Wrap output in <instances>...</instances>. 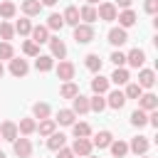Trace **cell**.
Returning a JSON list of instances; mask_svg holds the SVG:
<instances>
[{"instance_id":"6da1fadb","label":"cell","mask_w":158,"mask_h":158,"mask_svg":"<svg viewBox=\"0 0 158 158\" xmlns=\"http://www.w3.org/2000/svg\"><path fill=\"white\" fill-rule=\"evenodd\" d=\"M94 37H96V32H94L91 25H86V22L74 25V42H77V44H89Z\"/></svg>"},{"instance_id":"7a4b0ae2","label":"cell","mask_w":158,"mask_h":158,"mask_svg":"<svg viewBox=\"0 0 158 158\" xmlns=\"http://www.w3.org/2000/svg\"><path fill=\"white\" fill-rule=\"evenodd\" d=\"M116 15H118V7H116L114 2H101V5H99V10H96V17H99V20H104V22H114V20H116Z\"/></svg>"},{"instance_id":"3957f363","label":"cell","mask_w":158,"mask_h":158,"mask_svg":"<svg viewBox=\"0 0 158 158\" xmlns=\"http://www.w3.org/2000/svg\"><path fill=\"white\" fill-rule=\"evenodd\" d=\"M12 151H15V156L17 158H30V153H32V143H30V138H15L12 141Z\"/></svg>"},{"instance_id":"277c9868","label":"cell","mask_w":158,"mask_h":158,"mask_svg":"<svg viewBox=\"0 0 158 158\" xmlns=\"http://www.w3.org/2000/svg\"><path fill=\"white\" fill-rule=\"evenodd\" d=\"M143 62H146V52H143V49H138V47H133V49L126 54V64H128V67H133V69H141V67H143Z\"/></svg>"},{"instance_id":"5b68a950","label":"cell","mask_w":158,"mask_h":158,"mask_svg":"<svg viewBox=\"0 0 158 158\" xmlns=\"http://www.w3.org/2000/svg\"><path fill=\"white\" fill-rule=\"evenodd\" d=\"M91 148H94V143L89 141V138H74V143H72V153L74 156H89L91 153Z\"/></svg>"},{"instance_id":"8992f818","label":"cell","mask_w":158,"mask_h":158,"mask_svg":"<svg viewBox=\"0 0 158 158\" xmlns=\"http://www.w3.org/2000/svg\"><path fill=\"white\" fill-rule=\"evenodd\" d=\"M109 42H111L114 47H121V44L128 42V32H126L123 27H111V30H109Z\"/></svg>"},{"instance_id":"52a82bcc","label":"cell","mask_w":158,"mask_h":158,"mask_svg":"<svg viewBox=\"0 0 158 158\" xmlns=\"http://www.w3.org/2000/svg\"><path fill=\"white\" fill-rule=\"evenodd\" d=\"M47 42H49V52H52L54 59H64V57H67V44H64L59 37H49Z\"/></svg>"},{"instance_id":"ba28073f","label":"cell","mask_w":158,"mask_h":158,"mask_svg":"<svg viewBox=\"0 0 158 158\" xmlns=\"http://www.w3.org/2000/svg\"><path fill=\"white\" fill-rule=\"evenodd\" d=\"M74 72H77L74 64L67 62V59H62V62L57 64V77H59L62 81H72V79H74Z\"/></svg>"},{"instance_id":"9c48e42d","label":"cell","mask_w":158,"mask_h":158,"mask_svg":"<svg viewBox=\"0 0 158 158\" xmlns=\"http://www.w3.org/2000/svg\"><path fill=\"white\" fill-rule=\"evenodd\" d=\"M141 89H151L153 84H156V72L153 69H141L138 72V81H136Z\"/></svg>"},{"instance_id":"30bf717a","label":"cell","mask_w":158,"mask_h":158,"mask_svg":"<svg viewBox=\"0 0 158 158\" xmlns=\"http://www.w3.org/2000/svg\"><path fill=\"white\" fill-rule=\"evenodd\" d=\"M138 109H143V111H153V109H158V96L156 94H141L138 96Z\"/></svg>"},{"instance_id":"8fae6325","label":"cell","mask_w":158,"mask_h":158,"mask_svg":"<svg viewBox=\"0 0 158 158\" xmlns=\"http://www.w3.org/2000/svg\"><path fill=\"white\" fill-rule=\"evenodd\" d=\"M148 138L146 136H136V138H131V143H128V151H133L136 156H143L146 151H148Z\"/></svg>"},{"instance_id":"7c38bea8","label":"cell","mask_w":158,"mask_h":158,"mask_svg":"<svg viewBox=\"0 0 158 158\" xmlns=\"http://www.w3.org/2000/svg\"><path fill=\"white\" fill-rule=\"evenodd\" d=\"M35 67H37V72H49V69H54V57L52 54H37Z\"/></svg>"},{"instance_id":"4fadbf2b","label":"cell","mask_w":158,"mask_h":158,"mask_svg":"<svg viewBox=\"0 0 158 158\" xmlns=\"http://www.w3.org/2000/svg\"><path fill=\"white\" fill-rule=\"evenodd\" d=\"M27 72H30V64L25 59H15V57L10 59V74L12 77H25Z\"/></svg>"},{"instance_id":"5bb4252c","label":"cell","mask_w":158,"mask_h":158,"mask_svg":"<svg viewBox=\"0 0 158 158\" xmlns=\"http://www.w3.org/2000/svg\"><path fill=\"white\" fill-rule=\"evenodd\" d=\"M109 84H111L109 77H101V72H99V74L91 79V91H94V94H106V91H109Z\"/></svg>"},{"instance_id":"9a60e30c","label":"cell","mask_w":158,"mask_h":158,"mask_svg":"<svg viewBox=\"0 0 158 158\" xmlns=\"http://www.w3.org/2000/svg\"><path fill=\"white\" fill-rule=\"evenodd\" d=\"M17 123L15 121H2V126H0V136L5 138V141H15L17 138Z\"/></svg>"},{"instance_id":"2e32d148","label":"cell","mask_w":158,"mask_h":158,"mask_svg":"<svg viewBox=\"0 0 158 158\" xmlns=\"http://www.w3.org/2000/svg\"><path fill=\"white\" fill-rule=\"evenodd\" d=\"M116 20H118V27H123V30H126V27L136 25V12H133L131 7H126L123 12H118V15H116Z\"/></svg>"},{"instance_id":"e0dca14e","label":"cell","mask_w":158,"mask_h":158,"mask_svg":"<svg viewBox=\"0 0 158 158\" xmlns=\"http://www.w3.org/2000/svg\"><path fill=\"white\" fill-rule=\"evenodd\" d=\"M30 37H32V42H37V44L47 42V40H49V30H47V25H37V27H32V30H30Z\"/></svg>"},{"instance_id":"ac0fdd59","label":"cell","mask_w":158,"mask_h":158,"mask_svg":"<svg viewBox=\"0 0 158 158\" xmlns=\"http://www.w3.org/2000/svg\"><path fill=\"white\" fill-rule=\"evenodd\" d=\"M126 101H128V99L123 96V91H118V89H116V91H111V94H109L106 106H111V109H116V111H118V109H123V104H126Z\"/></svg>"},{"instance_id":"d6986e66","label":"cell","mask_w":158,"mask_h":158,"mask_svg":"<svg viewBox=\"0 0 158 158\" xmlns=\"http://www.w3.org/2000/svg\"><path fill=\"white\" fill-rule=\"evenodd\" d=\"M72 111H74V114H86V111H89V99H86L84 94H77V96L72 99Z\"/></svg>"},{"instance_id":"ffe728a7","label":"cell","mask_w":158,"mask_h":158,"mask_svg":"<svg viewBox=\"0 0 158 158\" xmlns=\"http://www.w3.org/2000/svg\"><path fill=\"white\" fill-rule=\"evenodd\" d=\"M111 141H114L111 131H99V133H96V136L91 138V143H94V146H96L99 151H101V148H109V143H111Z\"/></svg>"},{"instance_id":"44dd1931","label":"cell","mask_w":158,"mask_h":158,"mask_svg":"<svg viewBox=\"0 0 158 158\" xmlns=\"http://www.w3.org/2000/svg\"><path fill=\"white\" fill-rule=\"evenodd\" d=\"M22 12L27 17H35V15L42 12V2L40 0H22Z\"/></svg>"},{"instance_id":"7402d4cb","label":"cell","mask_w":158,"mask_h":158,"mask_svg":"<svg viewBox=\"0 0 158 158\" xmlns=\"http://www.w3.org/2000/svg\"><path fill=\"white\" fill-rule=\"evenodd\" d=\"M64 143H67V136H64V133H57V131L49 133V138H47V148H49V151H59Z\"/></svg>"},{"instance_id":"603a6c76","label":"cell","mask_w":158,"mask_h":158,"mask_svg":"<svg viewBox=\"0 0 158 158\" xmlns=\"http://www.w3.org/2000/svg\"><path fill=\"white\" fill-rule=\"evenodd\" d=\"M128 69H123V67H116V72L109 77V81H114V84H118V86H123V84H128Z\"/></svg>"},{"instance_id":"cb8c5ba5","label":"cell","mask_w":158,"mask_h":158,"mask_svg":"<svg viewBox=\"0 0 158 158\" xmlns=\"http://www.w3.org/2000/svg\"><path fill=\"white\" fill-rule=\"evenodd\" d=\"M49 114H52V109H49V104H44V101H37L35 106H32V116L35 118H49Z\"/></svg>"},{"instance_id":"d4e9b609","label":"cell","mask_w":158,"mask_h":158,"mask_svg":"<svg viewBox=\"0 0 158 158\" xmlns=\"http://www.w3.org/2000/svg\"><path fill=\"white\" fill-rule=\"evenodd\" d=\"M74 118H77V114L72 111V109H59V114H57V123H62V126H72L74 123Z\"/></svg>"},{"instance_id":"484cf974","label":"cell","mask_w":158,"mask_h":158,"mask_svg":"<svg viewBox=\"0 0 158 158\" xmlns=\"http://www.w3.org/2000/svg\"><path fill=\"white\" fill-rule=\"evenodd\" d=\"M17 131H20L22 136H32V133L37 131V121H35V118H20Z\"/></svg>"},{"instance_id":"4316f807","label":"cell","mask_w":158,"mask_h":158,"mask_svg":"<svg viewBox=\"0 0 158 158\" xmlns=\"http://www.w3.org/2000/svg\"><path fill=\"white\" fill-rule=\"evenodd\" d=\"M72 133H74V138H89V136H91V126L84 123V121L72 123Z\"/></svg>"},{"instance_id":"83f0119b","label":"cell","mask_w":158,"mask_h":158,"mask_svg":"<svg viewBox=\"0 0 158 158\" xmlns=\"http://www.w3.org/2000/svg\"><path fill=\"white\" fill-rule=\"evenodd\" d=\"M62 20H64V25H79V10L74 7V5H69L67 10H64V15H62Z\"/></svg>"},{"instance_id":"f1b7e54d","label":"cell","mask_w":158,"mask_h":158,"mask_svg":"<svg viewBox=\"0 0 158 158\" xmlns=\"http://www.w3.org/2000/svg\"><path fill=\"white\" fill-rule=\"evenodd\" d=\"M79 20H84L86 25H91L94 20H99V17H96V7H94V5H84V7L79 10Z\"/></svg>"},{"instance_id":"f546056e","label":"cell","mask_w":158,"mask_h":158,"mask_svg":"<svg viewBox=\"0 0 158 158\" xmlns=\"http://www.w3.org/2000/svg\"><path fill=\"white\" fill-rule=\"evenodd\" d=\"M84 64H86V69L94 72V74L101 72V57H99V54H86V57H84Z\"/></svg>"},{"instance_id":"4dcf8cb0","label":"cell","mask_w":158,"mask_h":158,"mask_svg":"<svg viewBox=\"0 0 158 158\" xmlns=\"http://www.w3.org/2000/svg\"><path fill=\"white\" fill-rule=\"evenodd\" d=\"M77 94H79V86H77L74 81H64L62 89H59V96H62V99H74Z\"/></svg>"},{"instance_id":"1f68e13d","label":"cell","mask_w":158,"mask_h":158,"mask_svg":"<svg viewBox=\"0 0 158 158\" xmlns=\"http://www.w3.org/2000/svg\"><path fill=\"white\" fill-rule=\"evenodd\" d=\"M54 128H57V121H54V118H42V121L37 123L40 136H49V133H54Z\"/></svg>"},{"instance_id":"d6a6232c","label":"cell","mask_w":158,"mask_h":158,"mask_svg":"<svg viewBox=\"0 0 158 158\" xmlns=\"http://www.w3.org/2000/svg\"><path fill=\"white\" fill-rule=\"evenodd\" d=\"M109 148H111V156L114 158H123L128 153V143H123V141H111Z\"/></svg>"},{"instance_id":"836d02e7","label":"cell","mask_w":158,"mask_h":158,"mask_svg":"<svg viewBox=\"0 0 158 158\" xmlns=\"http://www.w3.org/2000/svg\"><path fill=\"white\" fill-rule=\"evenodd\" d=\"M15 12H17L15 2H10V0H2V2H0V17H2V20H12Z\"/></svg>"},{"instance_id":"e575fe53","label":"cell","mask_w":158,"mask_h":158,"mask_svg":"<svg viewBox=\"0 0 158 158\" xmlns=\"http://www.w3.org/2000/svg\"><path fill=\"white\" fill-rule=\"evenodd\" d=\"M131 123H133V126H138V128H143V126L148 123V111H143V109H136V111L131 114Z\"/></svg>"},{"instance_id":"d590c367","label":"cell","mask_w":158,"mask_h":158,"mask_svg":"<svg viewBox=\"0 0 158 158\" xmlns=\"http://www.w3.org/2000/svg\"><path fill=\"white\" fill-rule=\"evenodd\" d=\"M106 109V99H101V94H94L91 99H89V111H96V114H101Z\"/></svg>"},{"instance_id":"8d00e7d4","label":"cell","mask_w":158,"mask_h":158,"mask_svg":"<svg viewBox=\"0 0 158 158\" xmlns=\"http://www.w3.org/2000/svg\"><path fill=\"white\" fill-rule=\"evenodd\" d=\"M62 27H64L62 15H59V12H52V15L47 17V30H54V32H57V30H62Z\"/></svg>"},{"instance_id":"74e56055","label":"cell","mask_w":158,"mask_h":158,"mask_svg":"<svg viewBox=\"0 0 158 158\" xmlns=\"http://www.w3.org/2000/svg\"><path fill=\"white\" fill-rule=\"evenodd\" d=\"M12 27H15V32H17V35H22V37H25V35H30V30H32V22H30L27 17H22V20H17Z\"/></svg>"},{"instance_id":"f35d334b","label":"cell","mask_w":158,"mask_h":158,"mask_svg":"<svg viewBox=\"0 0 158 158\" xmlns=\"http://www.w3.org/2000/svg\"><path fill=\"white\" fill-rule=\"evenodd\" d=\"M0 37H2V42H10L15 37V27L10 22H0Z\"/></svg>"},{"instance_id":"ab89813d","label":"cell","mask_w":158,"mask_h":158,"mask_svg":"<svg viewBox=\"0 0 158 158\" xmlns=\"http://www.w3.org/2000/svg\"><path fill=\"white\" fill-rule=\"evenodd\" d=\"M12 57H15L12 44H10V42H0V62H2V59H7V62H10Z\"/></svg>"},{"instance_id":"60d3db41","label":"cell","mask_w":158,"mask_h":158,"mask_svg":"<svg viewBox=\"0 0 158 158\" xmlns=\"http://www.w3.org/2000/svg\"><path fill=\"white\" fill-rule=\"evenodd\" d=\"M22 52H25L27 57H37V54H40V44L32 42V40H27V42L22 44Z\"/></svg>"},{"instance_id":"b9f144b4","label":"cell","mask_w":158,"mask_h":158,"mask_svg":"<svg viewBox=\"0 0 158 158\" xmlns=\"http://www.w3.org/2000/svg\"><path fill=\"white\" fill-rule=\"evenodd\" d=\"M141 94H143V89H141L138 84H126V91H123L126 99H138Z\"/></svg>"},{"instance_id":"7bdbcfd3","label":"cell","mask_w":158,"mask_h":158,"mask_svg":"<svg viewBox=\"0 0 158 158\" xmlns=\"http://www.w3.org/2000/svg\"><path fill=\"white\" fill-rule=\"evenodd\" d=\"M111 62H114V64H116V67H123V64H126V54H123V52H118V49H116V52H114V54H111Z\"/></svg>"},{"instance_id":"ee69618b","label":"cell","mask_w":158,"mask_h":158,"mask_svg":"<svg viewBox=\"0 0 158 158\" xmlns=\"http://www.w3.org/2000/svg\"><path fill=\"white\" fill-rule=\"evenodd\" d=\"M143 10H146L148 15H156V12H158V0H146V2H143Z\"/></svg>"},{"instance_id":"f6af8a7d","label":"cell","mask_w":158,"mask_h":158,"mask_svg":"<svg viewBox=\"0 0 158 158\" xmlns=\"http://www.w3.org/2000/svg\"><path fill=\"white\" fill-rule=\"evenodd\" d=\"M57 153V158H77L74 153H72V148H67V146H62L59 151H54Z\"/></svg>"},{"instance_id":"bcb514c9","label":"cell","mask_w":158,"mask_h":158,"mask_svg":"<svg viewBox=\"0 0 158 158\" xmlns=\"http://www.w3.org/2000/svg\"><path fill=\"white\" fill-rule=\"evenodd\" d=\"M148 123H151L153 128H158V111H156V109L148 111Z\"/></svg>"},{"instance_id":"7dc6e473","label":"cell","mask_w":158,"mask_h":158,"mask_svg":"<svg viewBox=\"0 0 158 158\" xmlns=\"http://www.w3.org/2000/svg\"><path fill=\"white\" fill-rule=\"evenodd\" d=\"M131 2H133V0H116L114 5H116V7H123V10H126V7H131Z\"/></svg>"},{"instance_id":"c3c4849f","label":"cell","mask_w":158,"mask_h":158,"mask_svg":"<svg viewBox=\"0 0 158 158\" xmlns=\"http://www.w3.org/2000/svg\"><path fill=\"white\" fill-rule=\"evenodd\" d=\"M40 2H42V7H44V5H47V7H52V5L57 2V0H40Z\"/></svg>"},{"instance_id":"681fc988","label":"cell","mask_w":158,"mask_h":158,"mask_svg":"<svg viewBox=\"0 0 158 158\" xmlns=\"http://www.w3.org/2000/svg\"><path fill=\"white\" fill-rule=\"evenodd\" d=\"M2 74H5V67H2V62H0V79H2Z\"/></svg>"},{"instance_id":"f907efd6","label":"cell","mask_w":158,"mask_h":158,"mask_svg":"<svg viewBox=\"0 0 158 158\" xmlns=\"http://www.w3.org/2000/svg\"><path fill=\"white\" fill-rule=\"evenodd\" d=\"M96 2H99V0H86V5H96Z\"/></svg>"},{"instance_id":"816d5d0a","label":"cell","mask_w":158,"mask_h":158,"mask_svg":"<svg viewBox=\"0 0 158 158\" xmlns=\"http://www.w3.org/2000/svg\"><path fill=\"white\" fill-rule=\"evenodd\" d=\"M0 158H7V156H5V153H2V151H0Z\"/></svg>"},{"instance_id":"f5cc1de1","label":"cell","mask_w":158,"mask_h":158,"mask_svg":"<svg viewBox=\"0 0 158 158\" xmlns=\"http://www.w3.org/2000/svg\"><path fill=\"white\" fill-rule=\"evenodd\" d=\"M84 158H94V156H91V153H89V156H84Z\"/></svg>"},{"instance_id":"db71d44e","label":"cell","mask_w":158,"mask_h":158,"mask_svg":"<svg viewBox=\"0 0 158 158\" xmlns=\"http://www.w3.org/2000/svg\"><path fill=\"white\" fill-rule=\"evenodd\" d=\"M141 158H151V156H146V153H143V156H141Z\"/></svg>"},{"instance_id":"11a10c76","label":"cell","mask_w":158,"mask_h":158,"mask_svg":"<svg viewBox=\"0 0 158 158\" xmlns=\"http://www.w3.org/2000/svg\"><path fill=\"white\" fill-rule=\"evenodd\" d=\"M0 141H2V136H0Z\"/></svg>"}]
</instances>
